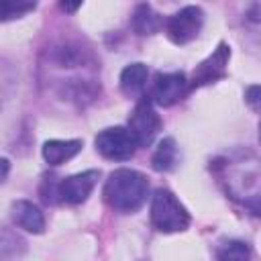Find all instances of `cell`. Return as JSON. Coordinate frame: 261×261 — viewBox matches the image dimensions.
Instances as JSON below:
<instances>
[{"label": "cell", "instance_id": "30bf717a", "mask_svg": "<svg viewBox=\"0 0 261 261\" xmlns=\"http://www.w3.org/2000/svg\"><path fill=\"white\" fill-rule=\"evenodd\" d=\"M82 151V141L80 139H53L43 145V157L49 165H61L75 157Z\"/></svg>", "mask_w": 261, "mask_h": 261}, {"label": "cell", "instance_id": "9a60e30c", "mask_svg": "<svg viewBox=\"0 0 261 261\" xmlns=\"http://www.w3.org/2000/svg\"><path fill=\"white\" fill-rule=\"evenodd\" d=\"M35 2H27V0H4L2 2V20H10V18H18L31 10H35Z\"/></svg>", "mask_w": 261, "mask_h": 261}, {"label": "cell", "instance_id": "52a82bcc", "mask_svg": "<svg viewBox=\"0 0 261 261\" xmlns=\"http://www.w3.org/2000/svg\"><path fill=\"white\" fill-rule=\"evenodd\" d=\"M190 90V82L181 71H159L151 86V102L159 106H173Z\"/></svg>", "mask_w": 261, "mask_h": 261}, {"label": "cell", "instance_id": "277c9868", "mask_svg": "<svg viewBox=\"0 0 261 261\" xmlns=\"http://www.w3.org/2000/svg\"><path fill=\"white\" fill-rule=\"evenodd\" d=\"M204 24V12L200 6H184L165 20V33L171 43L186 45L198 37Z\"/></svg>", "mask_w": 261, "mask_h": 261}, {"label": "cell", "instance_id": "9c48e42d", "mask_svg": "<svg viewBox=\"0 0 261 261\" xmlns=\"http://www.w3.org/2000/svg\"><path fill=\"white\" fill-rule=\"evenodd\" d=\"M10 216H12V222L20 228H24L27 232H33V234H41L45 230V218H43V212L29 200H16L12 202V208H10Z\"/></svg>", "mask_w": 261, "mask_h": 261}, {"label": "cell", "instance_id": "5bb4252c", "mask_svg": "<svg viewBox=\"0 0 261 261\" xmlns=\"http://www.w3.org/2000/svg\"><path fill=\"white\" fill-rule=\"evenodd\" d=\"M216 261H251V249L245 241H224L216 249Z\"/></svg>", "mask_w": 261, "mask_h": 261}, {"label": "cell", "instance_id": "7a4b0ae2", "mask_svg": "<svg viewBox=\"0 0 261 261\" xmlns=\"http://www.w3.org/2000/svg\"><path fill=\"white\" fill-rule=\"evenodd\" d=\"M151 224L159 232H179L190 226V212L169 190L159 188L151 198Z\"/></svg>", "mask_w": 261, "mask_h": 261}, {"label": "cell", "instance_id": "ac0fdd59", "mask_svg": "<svg viewBox=\"0 0 261 261\" xmlns=\"http://www.w3.org/2000/svg\"><path fill=\"white\" fill-rule=\"evenodd\" d=\"M82 4H67V2H61V8L63 10H69V12H73V10H77Z\"/></svg>", "mask_w": 261, "mask_h": 261}, {"label": "cell", "instance_id": "e0dca14e", "mask_svg": "<svg viewBox=\"0 0 261 261\" xmlns=\"http://www.w3.org/2000/svg\"><path fill=\"white\" fill-rule=\"evenodd\" d=\"M247 20L251 22V24H255V27H261V4H253L251 8H249V12H247Z\"/></svg>", "mask_w": 261, "mask_h": 261}, {"label": "cell", "instance_id": "2e32d148", "mask_svg": "<svg viewBox=\"0 0 261 261\" xmlns=\"http://www.w3.org/2000/svg\"><path fill=\"white\" fill-rule=\"evenodd\" d=\"M245 100L253 110H261V86H251L247 90Z\"/></svg>", "mask_w": 261, "mask_h": 261}, {"label": "cell", "instance_id": "6da1fadb", "mask_svg": "<svg viewBox=\"0 0 261 261\" xmlns=\"http://www.w3.org/2000/svg\"><path fill=\"white\" fill-rule=\"evenodd\" d=\"M147 192H149V181L143 173L135 171V169H114L106 184H104V200L110 208L118 210V212H137L145 200H147Z\"/></svg>", "mask_w": 261, "mask_h": 261}, {"label": "cell", "instance_id": "3957f363", "mask_svg": "<svg viewBox=\"0 0 261 261\" xmlns=\"http://www.w3.org/2000/svg\"><path fill=\"white\" fill-rule=\"evenodd\" d=\"M96 149L102 157L112 161H126L137 151V141L133 133L124 126H110L96 135Z\"/></svg>", "mask_w": 261, "mask_h": 261}, {"label": "cell", "instance_id": "4fadbf2b", "mask_svg": "<svg viewBox=\"0 0 261 261\" xmlns=\"http://www.w3.org/2000/svg\"><path fill=\"white\" fill-rule=\"evenodd\" d=\"M161 27L159 14L149 6V4H139L133 12V29L139 35H153Z\"/></svg>", "mask_w": 261, "mask_h": 261}, {"label": "cell", "instance_id": "8fae6325", "mask_svg": "<svg viewBox=\"0 0 261 261\" xmlns=\"http://www.w3.org/2000/svg\"><path fill=\"white\" fill-rule=\"evenodd\" d=\"M147 65L145 63H130L120 73V90L126 96H139L147 84Z\"/></svg>", "mask_w": 261, "mask_h": 261}, {"label": "cell", "instance_id": "ba28073f", "mask_svg": "<svg viewBox=\"0 0 261 261\" xmlns=\"http://www.w3.org/2000/svg\"><path fill=\"white\" fill-rule=\"evenodd\" d=\"M98 177H100V171L88 169V171H82V173H75V175H69V177L61 179L57 184L59 200L65 202V204H71V206L86 202V198L92 194Z\"/></svg>", "mask_w": 261, "mask_h": 261}, {"label": "cell", "instance_id": "8992f818", "mask_svg": "<svg viewBox=\"0 0 261 261\" xmlns=\"http://www.w3.org/2000/svg\"><path fill=\"white\" fill-rule=\"evenodd\" d=\"M230 59V47L226 43H220L200 65H196L192 80H190V90L202 88L208 84H214L226 75V65Z\"/></svg>", "mask_w": 261, "mask_h": 261}, {"label": "cell", "instance_id": "7c38bea8", "mask_svg": "<svg viewBox=\"0 0 261 261\" xmlns=\"http://www.w3.org/2000/svg\"><path fill=\"white\" fill-rule=\"evenodd\" d=\"M151 165H153V169L159 171V173L171 171V169L177 165V145H175V141H173L171 137L163 139V141L157 145V149H155V153H153V157H151Z\"/></svg>", "mask_w": 261, "mask_h": 261}, {"label": "cell", "instance_id": "5b68a950", "mask_svg": "<svg viewBox=\"0 0 261 261\" xmlns=\"http://www.w3.org/2000/svg\"><path fill=\"white\" fill-rule=\"evenodd\" d=\"M161 128V118L153 108V102L143 98L141 102H137V106L133 108L130 116H128V130L133 133L135 141L139 147H149L157 133Z\"/></svg>", "mask_w": 261, "mask_h": 261}, {"label": "cell", "instance_id": "d6986e66", "mask_svg": "<svg viewBox=\"0 0 261 261\" xmlns=\"http://www.w3.org/2000/svg\"><path fill=\"white\" fill-rule=\"evenodd\" d=\"M259 141H261V122H259Z\"/></svg>", "mask_w": 261, "mask_h": 261}]
</instances>
